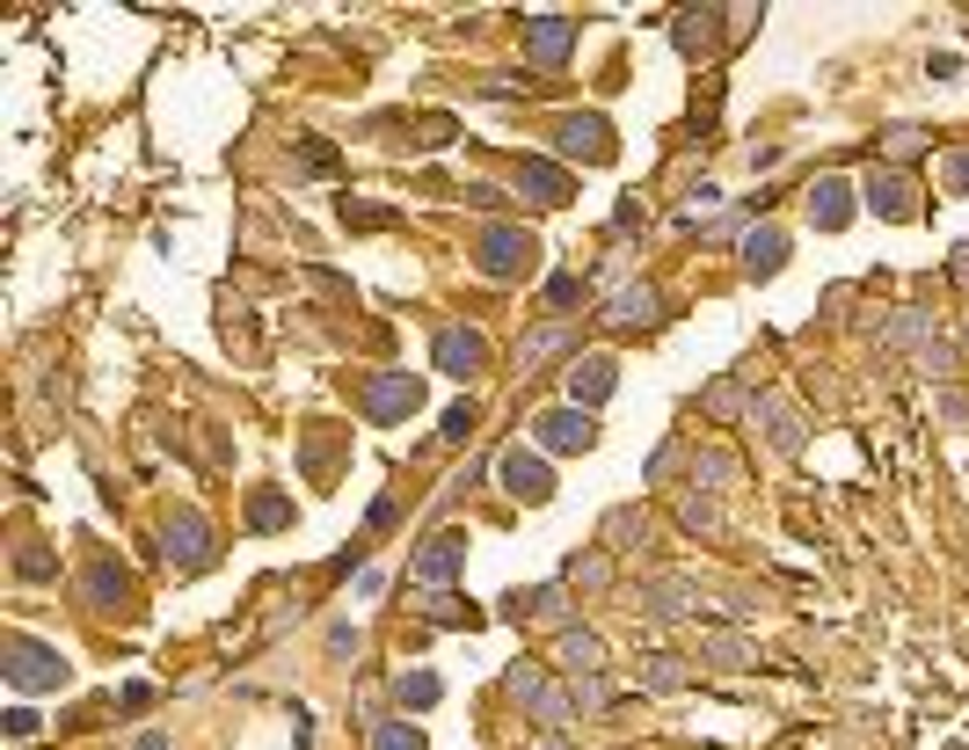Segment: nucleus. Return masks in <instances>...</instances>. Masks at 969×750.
<instances>
[{"mask_svg": "<svg viewBox=\"0 0 969 750\" xmlns=\"http://www.w3.org/2000/svg\"><path fill=\"white\" fill-rule=\"evenodd\" d=\"M466 197L482 204V212H496V204H504V190H496V183H466Z\"/></svg>", "mask_w": 969, "mask_h": 750, "instance_id": "nucleus-48", "label": "nucleus"}, {"mask_svg": "<svg viewBox=\"0 0 969 750\" xmlns=\"http://www.w3.org/2000/svg\"><path fill=\"white\" fill-rule=\"evenodd\" d=\"M576 44V15H526V59L532 66H562Z\"/></svg>", "mask_w": 969, "mask_h": 750, "instance_id": "nucleus-12", "label": "nucleus"}, {"mask_svg": "<svg viewBox=\"0 0 969 750\" xmlns=\"http://www.w3.org/2000/svg\"><path fill=\"white\" fill-rule=\"evenodd\" d=\"M962 343H969V321H962Z\"/></svg>", "mask_w": 969, "mask_h": 750, "instance_id": "nucleus-51", "label": "nucleus"}, {"mask_svg": "<svg viewBox=\"0 0 969 750\" xmlns=\"http://www.w3.org/2000/svg\"><path fill=\"white\" fill-rule=\"evenodd\" d=\"M372 750H424V729H408V721H380V729H372Z\"/></svg>", "mask_w": 969, "mask_h": 750, "instance_id": "nucleus-33", "label": "nucleus"}, {"mask_svg": "<svg viewBox=\"0 0 969 750\" xmlns=\"http://www.w3.org/2000/svg\"><path fill=\"white\" fill-rule=\"evenodd\" d=\"M15 576H30V583H44V576H59V561H52V547H37V539H30V547L15 554Z\"/></svg>", "mask_w": 969, "mask_h": 750, "instance_id": "nucleus-37", "label": "nucleus"}, {"mask_svg": "<svg viewBox=\"0 0 969 750\" xmlns=\"http://www.w3.org/2000/svg\"><path fill=\"white\" fill-rule=\"evenodd\" d=\"M568 343H576V336H568L562 321H554V328H532L526 343H518V365H526V372H540V357H562Z\"/></svg>", "mask_w": 969, "mask_h": 750, "instance_id": "nucleus-23", "label": "nucleus"}, {"mask_svg": "<svg viewBox=\"0 0 969 750\" xmlns=\"http://www.w3.org/2000/svg\"><path fill=\"white\" fill-rule=\"evenodd\" d=\"M532 438H540V452H584L590 445V408H576V401L540 408L532 416Z\"/></svg>", "mask_w": 969, "mask_h": 750, "instance_id": "nucleus-7", "label": "nucleus"}, {"mask_svg": "<svg viewBox=\"0 0 969 750\" xmlns=\"http://www.w3.org/2000/svg\"><path fill=\"white\" fill-rule=\"evenodd\" d=\"M780 263H788V234H780V226H751L744 234V270L751 277H773Z\"/></svg>", "mask_w": 969, "mask_h": 750, "instance_id": "nucleus-20", "label": "nucleus"}, {"mask_svg": "<svg viewBox=\"0 0 969 750\" xmlns=\"http://www.w3.org/2000/svg\"><path fill=\"white\" fill-rule=\"evenodd\" d=\"M576 299H584V277H547V306H562V314H568Z\"/></svg>", "mask_w": 969, "mask_h": 750, "instance_id": "nucleus-42", "label": "nucleus"}, {"mask_svg": "<svg viewBox=\"0 0 969 750\" xmlns=\"http://www.w3.org/2000/svg\"><path fill=\"white\" fill-rule=\"evenodd\" d=\"M700 401H707V416H722V423H729V416L744 408V386H736V379H714V386L700 394Z\"/></svg>", "mask_w": 969, "mask_h": 750, "instance_id": "nucleus-34", "label": "nucleus"}, {"mask_svg": "<svg viewBox=\"0 0 969 750\" xmlns=\"http://www.w3.org/2000/svg\"><path fill=\"white\" fill-rule=\"evenodd\" d=\"M649 510H612L606 518V554H634V547H649Z\"/></svg>", "mask_w": 969, "mask_h": 750, "instance_id": "nucleus-22", "label": "nucleus"}, {"mask_svg": "<svg viewBox=\"0 0 969 750\" xmlns=\"http://www.w3.org/2000/svg\"><path fill=\"white\" fill-rule=\"evenodd\" d=\"M671 467H678V445H656V459H649V481H664Z\"/></svg>", "mask_w": 969, "mask_h": 750, "instance_id": "nucleus-47", "label": "nucleus"}, {"mask_svg": "<svg viewBox=\"0 0 969 750\" xmlns=\"http://www.w3.org/2000/svg\"><path fill=\"white\" fill-rule=\"evenodd\" d=\"M926 73H933V81H962V59H955V52H933Z\"/></svg>", "mask_w": 969, "mask_h": 750, "instance_id": "nucleus-45", "label": "nucleus"}, {"mask_svg": "<svg viewBox=\"0 0 969 750\" xmlns=\"http://www.w3.org/2000/svg\"><path fill=\"white\" fill-rule=\"evenodd\" d=\"M416 612H430V620H444V627H474V612L452 605V590H430V598H416Z\"/></svg>", "mask_w": 969, "mask_h": 750, "instance_id": "nucleus-32", "label": "nucleus"}, {"mask_svg": "<svg viewBox=\"0 0 969 750\" xmlns=\"http://www.w3.org/2000/svg\"><path fill=\"white\" fill-rule=\"evenodd\" d=\"M700 663L736 670V663H751V656H744V641H736V634H707V641H700Z\"/></svg>", "mask_w": 969, "mask_h": 750, "instance_id": "nucleus-31", "label": "nucleus"}, {"mask_svg": "<svg viewBox=\"0 0 969 750\" xmlns=\"http://www.w3.org/2000/svg\"><path fill=\"white\" fill-rule=\"evenodd\" d=\"M933 416H940V423H955V430H962V423H969V394H955V386H940V394H933Z\"/></svg>", "mask_w": 969, "mask_h": 750, "instance_id": "nucleus-40", "label": "nucleus"}, {"mask_svg": "<svg viewBox=\"0 0 969 750\" xmlns=\"http://www.w3.org/2000/svg\"><path fill=\"white\" fill-rule=\"evenodd\" d=\"M940 183H948V190H962V197H969V154H948V161H940Z\"/></svg>", "mask_w": 969, "mask_h": 750, "instance_id": "nucleus-44", "label": "nucleus"}, {"mask_svg": "<svg viewBox=\"0 0 969 750\" xmlns=\"http://www.w3.org/2000/svg\"><path fill=\"white\" fill-rule=\"evenodd\" d=\"M649 685H656V692L686 685V663H678V656H656V663H649Z\"/></svg>", "mask_w": 969, "mask_h": 750, "instance_id": "nucleus-41", "label": "nucleus"}, {"mask_svg": "<svg viewBox=\"0 0 969 750\" xmlns=\"http://www.w3.org/2000/svg\"><path fill=\"white\" fill-rule=\"evenodd\" d=\"M889 343H919V350H926L933 343V314H926V306H904V314L889 321Z\"/></svg>", "mask_w": 969, "mask_h": 750, "instance_id": "nucleus-27", "label": "nucleus"}, {"mask_svg": "<svg viewBox=\"0 0 969 750\" xmlns=\"http://www.w3.org/2000/svg\"><path fill=\"white\" fill-rule=\"evenodd\" d=\"M504 620H518V627H526V620H562V627H576V620H568V590H562V583L518 590V598L504 605Z\"/></svg>", "mask_w": 969, "mask_h": 750, "instance_id": "nucleus-17", "label": "nucleus"}, {"mask_svg": "<svg viewBox=\"0 0 969 750\" xmlns=\"http://www.w3.org/2000/svg\"><path fill=\"white\" fill-rule=\"evenodd\" d=\"M751 416H758V423H766L773 452H802V416H795L788 401H751Z\"/></svg>", "mask_w": 969, "mask_h": 750, "instance_id": "nucleus-21", "label": "nucleus"}, {"mask_svg": "<svg viewBox=\"0 0 969 750\" xmlns=\"http://www.w3.org/2000/svg\"><path fill=\"white\" fill-rule=\"evenodd\" d=\"M540 750H568V743H562V736H547V743H540Z\"/></svg>", "mask_w": 969, "mask_h": 750, "instance_id": "nucleus-50", "label": "nucleus"}, {"mask_svg": "<svg viewBox=\"0 0 969 750\" xmlns=\"http://www.w3.org/2000/svg\"><path fill=\"white\" fill-rule=\"evenodd\" d=\"M328 649H336V656H358V627H343V620H336V627H328Z\"/></svg>", "mask_w": 969, "mask_h": 750, "instance_id": "nucleus-46", "label": "nucleus"}, {"mask_svg": "<svg viewBox=\"0 0 969 750\" xmlns=\"http://www.w3.org/2000/svg\"><path fill=\"white\" fill-rule=\"evenodd\" d=\"M554 154L562 161H612V124L598 117V110H568L562 124H554Z\"/></svg>", "mask_w": 969, "mask_h": 750, "instance_id": "nucleus-3", "label": "nucleus"}, {"mask_svg": "<svg viewBox=\"0 0 969 750\" xmlns=\"http://www.w3.org/2000/svg\"><path fill=\"white\" fill-rule=\"evenodd\" d=\"M576 707H584V714L612 707V678H606V670H598V678H576Z\"/></svg>", "mask_w": 969, "mask_h": 750, "instance_id": "nucleus-35", "label": "nucleus"}, {"mask_svg": "<svg viewBox=\"0 0 969 750\" xmlns=\"http://www.w3.org/2000/svg\"><path fill=\"white\" fill-rule=\"evenodd\" d=\"M882 154H889V161H919V154H926V139H919L911 124H897V132L882 139Z\"/></svg>", "mask_w": 969, "mask_h": 750, "instance_id": "nucleus-39", "label": "nucleus"}, {"mask_svg": "<svg viewBox=\"0 0 969 750\" xmlns=\"http://www.w3.org/2000/svg\"><path fill=\"white\" fill-rule=\"evenodd\" d=\"M0 729L15 736V743H30V736H37V707H8V721H0Z\"/></svg>", "mask_w": 969, "mask_h": 750, "instance_id": "nucleus-43", "label": "nucleus"}, {"mask_svg": "<svg viewBox=\"0 0 969 750\" xmlns=\"http://www.w3.org/2000/svg\"><path fill=\"white\" fill-rule=\"evenodd\" d=\"M460 561H466V532H430L424 547H416V561H408V576L424 590H444L460 576Z\"/></svg>", "mask_w": 969, "mask_h": 750, "instance_id": "nucleus-6", "label": "nucleus"}, {"mask_svg": "<svg viewBox=\"0 0 969 750\" xmlns=\"http://www.w3.org/2000/svg\"><path fill=\"white\" fill-rule=\"evenodd\" d=\"M248 525H256V532H278V525H292V503H284L278 488H256V496H248Z\"/></svg>", "mask_w": 969, "mask_h": 750, "instance_id": "nucleus-24", "label": "nucleus"}, {"mask_svg": "<svg viewBox=\"0 0 969 750\" xmlns=\"http://www.w3.org/2000/svg\"><path fill=\"white\" fill-rule=\"evenodd\" d=\"M518 190H526L532 204H568V168H562V161H540V154H526V161H518Z\"/></svg>", "mask_w": 969, "mask_h": 750, "instance_id": "nucleus-15", "label": "nucleus"}, {"mask_svg": "<svg viewBox=\"0 0 969 750\" xmlns=\"http://www.w3.org/2000/svg\"><path fill=\"white\" fill-rule=\"evenodd\" d=\"M88 598H95V605H117V598H124V568L95 561V568H88Z\"/></svg>", "mask_w": 969, "mask_h": 750, "instance_id": "nucleus-30", "label": "nucleus"}, {"mask_svg": "<svg viewBox=\"0 0 969 750\" xmlns=\"http://www.w3.org/2000/svg\"><path fill=\"white\" fill-rule=\"evenodd\" d=\"M532 263H540V241H532L526 226H510V219L482 226V241H474V270L482 277H526Z\"/></svg>", "mask_w": 969, "mask_h": 750, "instance_id": "nucleus-1", "label": "nucleus"}, {"mask_svg": "<svg viewBox=\"0 0 969 750\" xmlns=\"http://www.w3.org/2000/svg\"><path fill=\"white\" fill-rule=\"evenodd\" d=\"M692 481H700L707 496H714V488H729V481H736V459H729V452H700V459H692Z\"/></svg>", "mask_w": 969, "mask_h": 750, "instance_id": "nucleus-29", "label": "nucleus"}, {"mask_svg": "<svg viewBox=\"0 0 969 750\" xmlns=\"http://www.w3.org/2000/svg\"><path fill=\"white\" fill-rule=\"evenodd\" d=\"M496 474H504V488L518 496V503H547V496H554V467H547L540 452H526V445H510L504 459H496Z\"/></svg>", "mask_w": 969, "mask_h": 750, "instance_id": "nucleus-8", "label": "nucleus"}, {"mask_svg": "<svg viewBox=\"0 0 969 750\" xmlns=\"http://www.w3.org/2000/svg\"><path fill=\"white\" fill-rule=\"evenodd\" d=\"M955 284H969V241L955 248Z\"/></svg>", "mask_w": 969, "mask_h": 750, "instance_id": "nucleus-49", "label": "nucleus"}, {"mask_svg": "<svg viewBox=\"0 0 969 750\" xmlns=\"http://www.w3.org/2000/svg\"><path fill=\"white\" fill-rule=\"evenodd\" d=\"M678 525H686V532H722V510H714V496L686 488V496H678Z\"/></svg>", "mask_w": 969, "mask_h": 750, "instance_id": "nucleus-25", "label": "nucleus"}, {"mask_svg": "<svg viewBox=\"0 0 969 750\" xmlns=\"http://www.w3.org/2000/svg\"><path fill=\"white\" fill-rule=\"evenodd\" d=\"M424 408V379H408V372H372L364 379V416L372 423H408Z\"/></svg>", "mask_w": 969, "mask_h": 750, "instance_id": "nucleus-4", "label": "nucleus"}, {"mask_svg": "<svg viewBox=\"0 0 969 750\" xmlns=\"http://www.w3.org/2000/svg\"><path fill=\"white\" fill-rule=\"evenodd\" d=\"M860 197L875 204V219H919V197H911V183L904 175H897V168H882V175H868V183H860Z\"/></svg>", "mask_w": 969, "mask_h": 750, "instance_id": "nucleus-13", "label": "nucleus"}, {"mask_svg": "<svg viewBox=\"0 0 969 750\" xmlns=\"http://www.w3.org/2000/svg\"><path fill=\"white\" fill-rule=\"evenodd\" d=\"M554 663L568 670V678H598L606 670V641L590 627H562V641H554Z\"/></svg>", "mask_w": 969, "mask_h": 750, "instance_id": "nucleus-14", "label": "nucleus"}, {"mask_svg": "<svg viewBox=\"0 0 969 750\" xmlns=\"http://www.w3.org/2000/svg\"><path fill=\"white\" fill-rule=\"evenodd\" d=\"M612 386H620V365H612L606 350H590V357L568 365V401H576V408H606Z\"/></svg>", "mask_w": 969, "mask_h": 750, "instance_id": "nucleus-10", "label": "nucleus"}, {"mask_svg": "<svg viewBox=\"0 0 969 750\" xmlns=\"http://www.w3.org/2000/svg\"><path fill=\"white\" fill-rule=\"evenodd\" d=\"M809 219L824 226V234H838V226L853 219V183H846V175H816V190H809Z\"/></svg>", "mask_w": 969, "mask_h": 750, "instance_id": "nucleus-16", "label": "nucleus"}, {"mask_svg": "<svg viewBox=\"0 0 969 750\" xmlns=\"http://www.w3.org/2000/svg\"><path fill=\"white\" fill-rule=\"evenodd\" d=\"M0 670H8V685H15V692H52V685H66V678H74V670H66V656L44 649V641H8Z\"/></svg>", "mask_w": 969, "mask_h": 750, "instance_id": "nucleus-2", "label": "nucleus"}, {"mask_svg": "<svg viewBox=\"0 0 969 750\" xmlns=\"http://www.w3.org/2000/svg\"><path fill=\"white\" fill-rule=\"evenodd\" d=\"M598 314H606V328H649L664 306H656V292H649V284H620V292H612V306H598Z\"/></svg>", "mask_w": 969, "mask_h": 750, "instance_id": "nucleus-18", "label": "nucleus"}, {"mask_svg": "<svg viewBox=\"0 0 969 750\" xmlns=\"http://www.w3.org/2000/svg\"><path fill=\"white\" fill-rule=\"evenodd\" d=\"M438 670H402V685H394V700H402V707H438Z\"/></svg>", "mask_w": 969, "mask_h": 750, "instance_id": "nucleus-26", "label": "nucleus"}, {"mask_svg": "<svg viewBox=\"0 0 969 750\" xmlns=\"http://www.w3.org/2000/svg\"><path fill=\"white\" fill-rule=\"evenodd\" d=\"M474 423H482V416H474V401H452V408H444V445H466V438H474Z\"/></svg>", "mask_w": 969, "mask_h": 750, "instance_id": "nucleus-38", "label": "nucleus"}, {"mask_svg": "<svg viewBox=\"0 0 969 750\" xmlns=\"http://www.w3.org/2000/svg\"><path fill=\"white\" fill-rule=\"evenodd\" d=\"M642 612L656 620V627H671V620H686V612H692V583H686V576H656V583L642 590Z\"/></svg>", "mask_w": 969, "mask_h": 750, "instance_id": "nucleus-19", "label": "nucleus"}, {"mask_svg": "<svg viewBox=\"0 0 969 750\" xmlns=\"http://www.w3.org/2000/svg\"><path fill=\"white\" fill-rule=\"evenodd\" d=\"M430 357H438V372H452V379H474V372L488 365V336H482V328L444 321L438 343H430Z\"/></svg>", "mask_w": 969, "mask_h": 750, "instance_id": "nucleus-5", "label": "nucleus"}, {"mask_svg": "<svg viewBox=\"0 0 969 750\" xmlns=\"http://www.w3.org/2000/svg\"><path fill=\"white\" fill-rule=\"evenodd\" d=\"M955 357H962V350H955V343H940V336H933V343L919 350V372H926V379H948V372H955Z\"/></svg>", "mask_w": 969, "mask_h": 750, "instance_id": "nucleus-36", "label": "nucleus"}, {"mask_svg": "<svg viewBox=\"0 0 969 750\" xmlns=\"http://www.w3.org/2000/svg\"><path fill=\"white\" fill-rule=\"evenodd\" d=\"M729 8H678V15H671V37H678V52H686V59H707V52H714V44H722V30H729Z\"/></svg>", "mask_w": 969, "mask_h": 750, "instance_id": "nucleus-11", "label": "nucleus"}, {"mask_svg": "<svg viewBox=\"0 0 969 750\" xmlns=\"http://www.w3.org/2000/svg\"><path fill=\"white\" fill-rule=\"evenodd\" d=\"M568 583H576V590H606L612 583V554H576V561H568Z\"/></svg>", "mask_w": 969, "mask_h": 750, "instance_id": "nucleus-28", "label": "nucleus"}, {"mask_svg": "<svg viewBox=\"0 0 969 750\" xmlns=\"http://www.w3.org/2000/svg\"><path fill=\"white\" fill-rule=\"evenodd\" d=\"M161 539H168V561H176L182 576H190V568H204V561H212V525H204L198 510H176V518H168V525H161Z\"/></svg>", "mask_w": 969, "mask_h": 750, "instance_id": "nucleus-9", "label": "nucleus"}]
</instances>
